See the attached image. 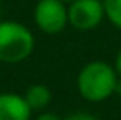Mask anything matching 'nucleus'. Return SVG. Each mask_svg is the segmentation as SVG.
Returning a JSON list of instances; mask_svg holds the SVG:
<instances>
[{
	"label": "nucleus",
	"mask_w": 121,
	"mask_h": 120,
	"mask_svg": "<svg viewBox=\"0 0 121 120\" xmlns=\"http://www.w3.org/2000/svg\"><path fill=\"white\" fill-rule=\"evenodd\" d=\"M118 72L114 65L102 60L86 64L77 74V90L90 102H102L114 94Z\"/></svg>",
	"instance_id": "nucleus-1"
},
{
	"label": "nucleus",
	"mask_w": 121,
	"mask_h": 120,
	"mask_svg": "<svg viewBox=\"0 0 121 120\" xmlns=\"http://www.w3.org/2000/svg\"><path fill=\"white\" fill-rule=\"evenodd\" d=\"M33 34L18 21H0V62L19 64L32 55Z\"/></svg>",
	"instance_id": "nucleus-2"
},
{
	"label": "nucleus",
	"mask_w": 121,
	"mask_h": 120,
	"mask_svg": "<svg viewBox=\"0 0 121 120\" xmlns=\"http://www.w3.org/2000/svg\"><path fill=\"white\" fill-rule=\"evenodd\" d=\"M33 19L44 34H60L69 25V7L61 0H39L33 11Z\"/></svg>",
	"instance_id": "nucleus-3"
},
{
	"label": "nucleus",
	"mask_w": 121,
	"mask_h": 120,
	"mask_svg": "<svg viewBox=\"0 0 121 120\" xmlns=\"http://www.w3.org/2000/svg\"><path fill=\"white\" fill-rule=\"evenodd\" d=\"M104 18L105 11L102 0H74L69 4V25H72L76 30H93Z\"/></svg>",
	"instance_id": "nucleus-4"
},
{
	"label": "nucleus",
	"mask_w": 121,
	"mask_h": 120,
	"mask_svg": "<svg viewBox=\"0 0 121 120\" xmlns=\"http://www.w3.org/2000/svg\"><path fill=\"white\" fill-rule=\"evenodd\" d=\"M32 110L25 96L4 92L0 94V120H30Z\"/></svg>",
	"instance_id": "nucleus-5"
},
{
	"label": "nucleus",
	"mask_w": 121,
	"mask_h": 120,
	"mask_svg": "<svg viewBox=\"0 0 121 120\" xmlns=\"http://www.w3.org/2000/svg\"><path fill=\"white\" fill-rule=\"evenodd\" d=\"M51 90L48 88L46 85L39 83V85H32L30 88L26 90V94H25V99H26L28 106H30L32 111H40L44 110L46 106L51 102Z\"/></svg>",
	"instance_id": "nucleus-6"
},
{
	"label": "nucleus",
	"mask_w": 121,
	"mask_h": 120,
	"mask_svg": "<svg viewBox=\"0 0 121 120\" xmlns=\"http://www.w3.org/2000/svg\"><path fill=\"white\" fill-rule=\"evenodd\" d=\"M105 18L114 25L116 28L121 30V0H102Z\"/></svg>",
	"instance_id": "nucleus-7"
},
{
	"label": "nucleus",
	"mask_w": 121,
	"mask_h": 120,
	"mask_svg": "<svg viewBox=\"0 0 121 120\" xmlns=\"http://www.w3.org/2000/svg\"><path fill=\"white\" fill-rule=\"evenodd\" d=\"M63 120H98V118L95 115H90V113H74V115H69Z\"/></svg>",
	"instance_id": "nucleus-8"
},
{
	"label": "nucleus",
	"mask_w": 121,
	"mask_h": 120,
	"mask_svg": "<svg viewBox=\"0 0 121 120\" xmlns=\"http://www.w3.org/2000/svg\"><path fill=\"white\" fill-rule=\"evenodd\" d=\"M35 120H63V118H60V117L55 115V113H40Z\"/></svg>",
	"instance_id": "nucleus-9"
},
{
	"label": "nucleus",
	"mask_w": 121,
	"mask_h": 120,
	"mask_svg": "<svg viewBox=\"0 0 121 120\" xmlns=\"http://www.w3.org/2000/svg\"><path fill=\"white\" fill-rule=\"evenodd\" d=\"M114 69H116V72H118V76H121V49L118 51V55H116V60H114Z\"/></svg>",
	"instance_id": "nucleus-10"
},
{
	"label": "nucleus",
	"mask_w": 121,
	"mask_h": 120,
	"mask_svg": "<svg viewBox=\"0 0 121 120\" xmlns=\"http://www.w3.org/2000/svg\"><path fill=\"white\" fill-rule=\"evenodd\" d=\"M114 94L121 97V76H118V83H116V88H114Z\"/></svg>",
	"instance_id": "nucleus-11"
},
{
	"label": "nucleus",
	"mask_w": 121,
	"mask_h": 120,
	"mask_svg": "<svg viewBox=\"0 0 121 120\" xmlns=\"http://www.w3.org/2000/svg\"><path fill=\"white\" fill-rule=\"evenodd\" d=\"M61 2H65V4H70V2H74V0H61Z\"/></svg>",
	"instance_id": "nucleus-12"
}]
</instances>
